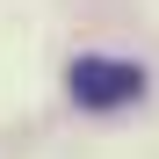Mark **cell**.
<instances>
[{
    "mask_svg": "<svg viewBox=\"0 0 159 159\" xmlns=\"http://www.w3.org/2000/svg\"><path fill=\"white\" fill-rule=\"evenodd\" d=\"M145 94V72L123 58H72V101L80 109H123Z\"/></svg>",
    "mask_w": 159,
    "mask_h": 159,
    "instance_id": "obj_1",
    "label": "cell"
}]
</instances>
